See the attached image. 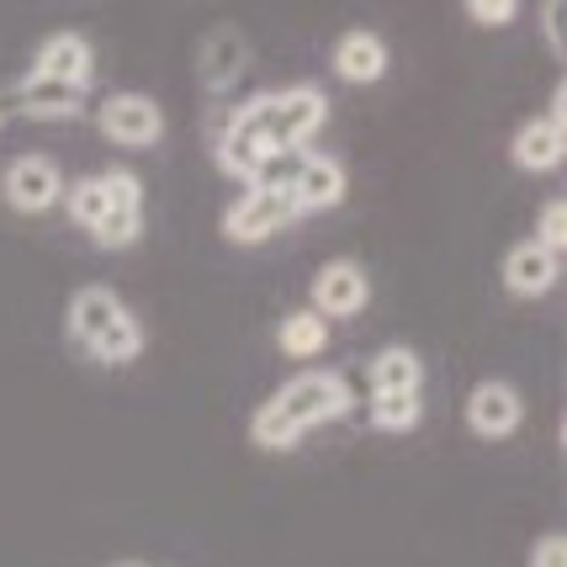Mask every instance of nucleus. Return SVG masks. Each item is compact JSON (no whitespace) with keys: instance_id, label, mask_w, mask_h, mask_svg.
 I'll list each match as a JSON object with an SVG mask.
<instances>
[{"instance_id":"1","label":"nucleus","mask_w":567,"mask_h":567,"mask_svg":"<svg viewBox=\"0 0 567 567\" xmlns=\"http://www.w3.org/2000/svg\"><path fill=\"white\" fill-rule=\"evenodd\" d=\"M350 414V388L334 371H302L287 388H276L271 403H260V414L249 420V441L266 451H292L313 424L346 420Z\"/></svg>"},{"instance_id":"2","label":"nucleus","mask_w":567,"mask_h":567,"mask_svg":"<svg viewBox=\"0 0 567 567\" xmlns=\"http://www.w3.org/2000/svg\"><path fill=\"white\" fill-rule=\"evenodd\" d=\"M266 133H271V96H255L249 106H239V112H234V123L223 127L218 165L228 175H239V181L249 186V181L260 175V165H266V154H271Z\"/></svg>"},{"instance_id":"3","label":"nucleus","mask_w":567,"mask_h":567,"mask_svg":"<svg viewBox=\"0 0 567 567\" xmlns=\"http://www.w3.org/2000/svg\"><path fill=\"white\" fill-rule=\"evenodd\" d=\"M329 117V101H323L319 85H292V91H271V133L266 144L271 154H292L302 148Z\"/></svg>"},{"instance_id":"4","label":"nucleus","mask_w":567,"mask_h":567,"mask_svg":"<svg viewBox=\"0 0 567 567\" xmlns=\"http://www.w3.org/2000/svg\"><path fill=\"white\" fill-rule=\"evenodd\" d=\"M96 127H101V138H112V144L148 148V144L165 138V112H159V101L154 96L117 91V96H106V106L96 112Z\"/></svg>"},{"instance_id":"5","label":"nucleus","mask_w":567,"mask_h":567,"mask_svg":"<svg viewBox=\"0 0 567 567\" xmlns=\"http://www.w3.org/2000/svg\"><path fill=\"white\" fill-rule=\"evenodd\" d=\"M297 218H302V213H297V202L287 197V192H255V186H249L245 197L223 213V234H228L234 245H266L271 234H281V228Z\"/></svg>"},{"instance_id":"6","label":"nucleus","mask_w":567,"mask_h":567,"mask_svg":"<svg viewBox=\"0 0 567 567\" xmlns=\"http://www.w3.org/2000/svg\"><path fill=\"white\" fill-rule=\"evenodd\" d=\"M367 297H371V281L355 260H329V266L313 276V313H319L323 323L355 319V313L367 308Z\"/></svg>"},{"instance_id":"7","label":"nucleus","mask_w":567,"mask_h":567,"mask_svg":"<svg viewBox=\"0 0 567 567\" xmlns=\"http://www.w3.org/2000/svg\"><path fill=\"white\" fill-rule=\"evenodd\" d=\"M6 202L17 213H49L53 202H64V175L53 159L43 154H22L11 171H6Z\"/></svg>"},{"instance_id":"8","label":"nucleus","mask_w":567,"mask_h":567,"mask_svg":"<svg viewBox=\"0 0 567 567\" xmlns=\"http://www.w3.org/2000/svg\"><path fill=\"white\" fill-rule=\"evenodd\" d=\"M519 420H525V403L509 382H477L467 398V424L483 435V441H504L515 435Z\"/></svg>"},{"instance_id":"9","label":"nucleus","mask_w":567,"mask_h":567,"mask_svg":"<svg viewBox=\"0 0 567 567\" xmlns=\"http://www.w3.org/2000/svg\"><path fill=\"white\" fill-rule=\"evenodd\" d=\"M32 74H43V80H59V85H74V91H85L91 80H96V64H91V43L80 38V32H53L49 43L38 49V64Z\"/></svg>"},{"instance_id":"10","label":"nucleus","mask_w":567,"mask_h":567,"mask_svg":"<svg viewBox=\"0 0 567 567\" xmlns=\"http://www.w3.org/2000/svg\"><path fill=\"white\" fill-rule=\"evenodd\" d=\"M557 276H563V260L557 255H546L536 239H525L504 255V287L515 297H546L557 287Z\"/></svg>"},{"instance_id":"11","label":"nucleus","mask_w":567,"mask_h":567,"mask_svg":"<svg viewBox=\"0 0 567 567\" xmlns=\"http://www.w3.org/2000/svg\"><path fill=\"white\" fill-rule=\"evenodd\" d=\"M292 202H297V213L340 207V202H346V171H340L329 154H302V171H297V181H292Z\"/></svg>"},{"instance_id":"12","label":"nucleus","mask_w":567,"mask_h":567,"mask_svg":"<svg viewBox=\"0 0 567 567\" xmlns=\"http://www.w3.org/2000/svg\"><path fill=\"white\" fill-rule=\"evenodd\" d=\"M249 64V43L239 27H218L207 43H202V80H207V91H228Z\"/></svg>"},{"instance_id":"13","label":"nucleus","mask_w":567,"mask_h":567,"mask_svg":"<svg viewBox=\"0 0 567 567\" xmlns=\"http://www.w3.org/2000/svg\"><path fill=\"white\" fill-rule=\"evenodd\" d=\"M334 74L350 80V85H371V80H382L388 74V49H382V38L367 32V27H355L340 38V49H334Z\"/></svg>"},{"instance_id":"14","label":"nucleus","mask_w":567,"mask_h":567,"mask_svg":"<svg viewBox=\"0 0 567 567\" xmlns=\"http://www.w3.org/2000/svg\"><path fill=\"white\" fill-rule=\"evenodd\" d=\"M515 165L519 171H530V175H546V171H557L563 165V154H567V133L557 123H546V117H536V123H525L515 133Z\"/></svg>"},{"instance_id":"15","label":"nucleus","mask_w":567,"mask_h":567,"mask_svg":"<svg viewBox=\"0 0 567 567\" xmlns=\"http://www.w3.org/2000/svg\"><path fill=\"white\" fill-rule=\"evenodd\" d=\"M117 313H123V302H117L112 287H80V292L70 297V340L91 350V340H96Z\"/></svg>"},{"instance_id":"16","label":"nucleus","mask_w":567,"mask_h":567,"mask_svg":"<svg viewBox=\"0 0 567 567\" xmlns=\"http://www.w3.org/2000/svg\"><path fill=\"white\" fill-rule=\"evenodd\" d=\"M420 382H424L420 350H409V346L377 350V361H371V393H420Z\"/></svg>"},{"instance_id":"17","label":"nucleus","mask_w":567,"mask_h":567,"mask_svg":"<svg viewBox=\"0 0 567 567\" xmlns=\"http://www.w3.org/2000/svg\"><path fill=\"white\" fill-rule=\"evenodd\" d=\"M17 96H22V112H27V117L59 123V117H74V112H80L85 91H74V85H59V80H43V74H27Z\"/></svg>"},{"instance_id":"18","label":"nucleus","mask_w":567,"mask_h":567,"mask_svg":"<svg viewBox=\"0 0 567 567\" xmlns=\"http://www.w3.org/2000/svg\"><path fill=\"white\" fill-rule=\"evenodd\" d=\"M138 350H144V329H138V319L127 308L91 340V355L101 367H127V361H138Z\"/></svg>"},{"instance_id":"19","label":"nucleus","mask_w":567,"mask_h":567,"mask_svg":"<svg viewBox=\"0 0 567 567\" xmlns=\"http://www.w3.org/2000/svg\"><path fill=\"white\" fill-rule=\"evenodd\" d=\"M276 346L287 350L292 361H308V355H319L329 346V323L313 313V308H302V313H287L281 329H276Z\"/></svg>"},{"instance_id":"20","label":"nucleus","mask_w":567,"mask_h":567,"mask_svg":"<svg viewBox=\"0 0 567 567\" xmlns=\"http://www.w3.org/2000/svg\"><path fill=\"white\" fill-rule=\"evenodd\" d=\"M424 414L420 393H371V424L377 430H393V435H403V430H414Z\"/></svg>"},{"instance_id":"21","label":"nucleus","mask_w":567,"mask_h":567,"mask_svg":"<svg viewBox=\"0 0 567 567\" xmlns=\"http://www.w3.org/2000/svg\"><path fill=\"white\" fill-rule=\"evenodd\" d=\"M64 207H70V218L80 228H96L106 218V186H101V175H85V181L64 186Z\"/></svg>"},{"instance_id":"22","label":"nucleus","mask_w":567,"mask_h":567,"mask_svg":"<svg viewBox=\"0 0 567 567\" xmlns=\"http://www.w3.org/2000/svg\"><path fill=\"white\" fill-rule=\"evenodd\" d=\"M138 234H144V213H117V207H106V218L91 228V239L101 249H127L138 245Z\"/></svg>"},{"instance_id":"23","label":"nucleus","mask_w":567,"mask_h":567,"mask_svg":"<svg viewBox=\"0 0 567 567\" xmlns=\"http://www.w3.org/2000/svg\"><path fill=\"white\" fill-rule=\"evenodd\" d=\"M101 186H106V207H117V213H144V181H138V175L106 171Z\"/></svg>"},{"instance_id":"24","label":"nucleus","mask_w":567,"mask_h":567,"mask_svg":"<svg viewBox=\"0 0 567 567\" xmlns=\"http://www.w3.org/2000/svg\"><path fill=\"white\" fill-rule=\"evenodd\" d=\"M536 245H542L546 255H557V260H563V245H567V202L563 197L542 207V239H536Z\"/></svg>"},{"instance_id":"25","label":"nucleus","mask_w":567,"mask_h":567,"mask_svg":"<svg viewBox=\"0 0 567 567\" xmlns=\"http://www.w3.org/2000/svg\"><path fill=\"white\" fill-rule=\"evenodd\" d=\"M467 17L477 27H509L515 22V0H472Z\"/></svg>"},{"instance_id":"26","label":"nucleus","mask_w":567,"mask_h":567,"mask_svg":"<svg viewBox=\"0 0 567 567\" xmlns=\"http://www.w3.org/2000/svg\"><path fill=\"white\" fill-rule=\"evenodd\" d=\"M530 567H567V536H542V542L530 546Z\"/></svg>"},{"instance_id":"27","label":"nucleus","mask_w":567,"mask_h":567,"mask_svg":"<svg viewBox=\"0 0 567 567\" xmlns=\"http://www.w3.org/2000/svg\"><path fill=\"white\" fill-rule=\"evenodd\" d=\"M542 17H546V32H551L557 53H563V6H542Z\"/></svg>"}]
</instances>
